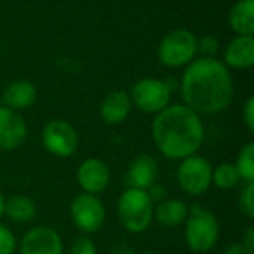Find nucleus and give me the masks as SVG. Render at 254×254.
Listing matches in <instances>:
<instances>
[{
	"instance_id": "9",
	"label": "nucleus",
	"mask_w": 254,
	"mask_h": 254,
	"mask_svg": "<svg viewBox=\"0 0 254 254\" xmlns=\"http://www.w3.org/2000/svg\"><path fill=\"white\" fill-rule=\"evenodd\" d=\"M42 143L49 153L60 159H68L78 148V134L66 120H51L42 129Z\"/></svg>"
},
{
	"instance_id": "31",
	"label": "nucleus",
	"mask_w": 254,
	"mask_h": 254,
	"mask_svg": "<svg viewBox=\"0 0 254 254\" xmlns=\"http://www.w3.org/2000/svg\"><path fill=\"white\" fill-rule=\"evenodd\" d=\"M4 207H5V198H4V195L0 193V219L4 216Z\"/></svg>"
},
{
	"instance_id": "29",
	"label": "nucleus",
	"mask_w": 254,
	"mask_h": 254,
	"mask_svg": "<svg viewBox=\"0 0 254 254\" xmlns=\"http://www.w3.org/2000/svg\"><path fill=\"white\" fill-rule=\"evenodd\" d=\"M225 254H251V253L242 246V242H235V244H230V246L226 247Z\"/></svg>"
},
{
	"instance_id": "3",
	"label": "nucleus",
	"mask_w": 254,
	"mask_h": 254,
	"mask_svg": "<svg viewBox=\"0 0 254 254\" xmlns=\"http://www.w3.org/2000/svg\"><path fill=\"white\" fill-rule=\"evenodd\" d=\"M153 207L155 204L146 190L127 188L119 198L117 214L127 232L143 233L153 223Z\"/></svg>"
},
{
	"instance_id": "27",
	"label": "nucleus",
	"mask_w": 254,
	"mask_h": 254,
	"mask_svg": "<svg viewBox=\"0 0 254 254\" xmlns=\"http://www.w3.org/2000/svg\"><path fill=\"white\" fill-rule=\"evenodd\" d=\"M146 191H148L153 204H155V202L159 204V202H162L164 198H166V188H164L162 185H152Z\"/></svg>"
},
{
	"instance_id": "2",
	"label": "nucleus",
	"mask_w": 254,
	"mask_h": 254,
	"mask_svg": "<svg viewBox=\"0 0 254 254\" xmlns=\"http://www.w3.org/2000/svg\"><path fill=\"white\" fill-rule=\"evenodd\" d=\"M152 138L166 159L183 160L200 150L205 138L200 115L185 105H167L155 113Z\"/></svg>"
},
{
	"instance_id": "22",
	"label": "nucleus",
	"mask_w": 254,
	"mask_h": 254,
	"mask_svg": "<svg viewBox=\"0 0 254 254\" xmlns=\"http://www.w3.org/2000/svg\"><path fill=\"white\" fill-rule=\"evenodd\" d=\"M239 207L246 214V218H254V183H246L239 198Z\"/></svg>"
},
{
	"instance_id": "13",
	"label": "nucleus",
	"mask_w": 254,
	"mask_h": 254,
	"mask_svg": "<svg viewBox=\"0 0 254 254\" xmlns=\"http://www.w3.org/2000/svg\"><path fill=\"white\" fill-rule=\"evenodd\" d=\"M159 176V164L148 153H141L131 162L127 169V183L129 188L138 190H148L152 185H155Z\"/></svg>"
},
{
	"instance_id": "30",
	"label": "nucleus",
	"mask_w": 254,
	"mask_h": 254,
	"mask_svg": "<svg viewBox=\"0 0 254 254\" xmlns=\"http://www.w3.org/2000/svg\"><path fill=\"white\" fill-rule=\"evenodd\" d=\"M112 254H132V251L129 249V247H126V246H119V247H115V249H113Z\"/></svg>"
},
{
	"instance_id": "15",
	"label": "nucleus",
	"mask_w": 254,
	"mask_h": 254,
	"mask_svg": "<svg viewBox=\"0 0 254 254\" xmlns=\"http://www.w3.org/2000/svg\"><path fill=\"white\" fill-rule=\"evenodd\" d=\"M131 112V98L124 91H112L103 98L99 115L108 126L122 124Z\"/></svg>"
},
{
	"instance_id": "17",
	"label": "nucleus",
	"mask_w": 254,
	"mask_h": 254,
	"mask_svg": "<svg viewBox=\"0 0 254 254\" xmlns=\"http://www.w3.org/2000/svg\"><path fill=\"white\" fill-rule=\"evenodd\" d=\"M188 205L180 198H164L162 202L153 207V219L166 228H174L185 223L188 218Z\"/></svg>"
},
{
	"instance_id": "11",
	"label": "nucleus",
	"mask_w": 254,
	"mask_h": 254,
	"mask_svg": "<svg viewBox=\"0 0 254 254\" xmlns=\"http://www.w3.org/2000/svg\"><path fill=\"white\" fill-rule=\"evenodd\" d=\"M28 134L25 119L18 112L0 105V150L11 152L21 146Z\"/></svg>"
},
{
	"instance_id": "19",
	"label": "nucleus",
	"mask_w": 254,
	"mask_h": 254,
	"mask_svg": "<svg viewBox=\"0 0 254 254\" xmlns=\"http://www.w3.org/2000/svg\"><path fill=\"white\" fill-rule=\"evenodd\" d=\"M35 202L26 195H12L5 200L4 214L14 223H28L35 218Z\"/></svg>"
},
{
	"instance_id": "26",
	"label": "nucleus",
	"mask_w": 254,
	"mask_h": 254,
	"mask_svg": "<svg viewBox=\"0 0 254 254\" xmlns=\"http://www.w3.org/2000/svg\"><path fill=\"white\" fill-rule=\"evenodd\" d=\"M244 122H246L247 131L253 134L254 132V98H249L244 106Z\"/></svg>"
},
{
	"instance_id": "12",
	"label": "nucleus",
	"mask_w": 254,
	"mask_h": 254,
	"mask_svg": "<svg viewBox=\"0 0 254 254\" xmlns=\"http://www.w3.org/2000/svg\"><path fill=\"white\" fill-rule=\"evenodd\" d=\"M77 181L84 193L98 195L106 190L110 183V169L103 160L87 159L78 166Z\"/></svg>"
},
{
	"instance_id": "4",
	"label": "nucleus",
	"mask_w": 254,
	"mask_h": 254,
	"mask_svg": "<svg viewBox=\"0 0 254 254\" xmlns=\"http://www.w3.org/2000/svg\"><path fill=\"white\" fill-rule=\"evenodd\" d=\"M219 240V223L211 211L191 205L185 219V242L193 253H209Z\"/></svg>"
},
{
	"instance_id": "6",
	"label": "nucleus",
	"mask_w": 254,
	"mask_h": 254,
	"mask_svg": "<svg viewBox=\"0 0 254 254\" xmlns=\"http://www.w3.org/2000/svg\"><path fill=\"white\" fill-rule=\"evenodd\" d=\"M178 183L185 193L191 197L204 195L212 185V167L207 159L200 155H190L178 166Z\"/></svg>"
},
{
	"instance_id": "5",
	"label": "nucleus",
	"mask_w": 254,
	"mask_h": 254,
	"mask_svg": "<svg viewBox=\"0 0 254 254\" xmlns=\"http://www.w3.org/2000/svg\"><path fill=\"white\" fill-rule=\"evenodd\" d=\"M159 61L169 68L187 66L197 56V37L185 28L169 32L159 44Z\"/></svg>"
},
{
	"instance_id": "28",
	"label": "nucleus",
	"mask_w": 254,
	"mask_h": 254,
	"mask_svg": "<svg viewBox=\"0 0 254 254\" xmlns=\"http://www.w3.org/2000/svg\"><path fill=\"white\" fill-rule=\"evenodd\" d=\"M242 246L249 251L251 254H254V226H249L244 233V240H242Z\"/></svg>"
},
{
	"instance_id": "14",
	"label": "nucleus",
	"mask_w": 254,
	"mask_h": 254,
	"mask_svg": "<svg viewBox=\"0 0 254 254\" xmlns=\"http://www.w3.org/2000/svg\"><path fill=\"white\" fill-rule=\"evenodd\" d=\"M254 64V37L237 35L225 49V66L233 70H247Z\"/></svg>"
},
{
	"instance_id": "25",
	"label": "nucleus",
	"mask_w": 254,
	"mask_h": 254,
	"mask_svg": "<svg viewBox=\"0 0 254 254\" xmlns=\"http://www.w3.org/2000/svg\"><path fill=\"white\" fill-rule=\"evenodd\" d=\"M70 254H98V251H96L94 242L87 235H82L71 244Z\"/></svg>"
},
{
	"instance_id": "21",
	"label": "nucleus",
	"mask_w": 254,
	"mask_h": 254,
	"mask_svg": "<svg viewBox=\"0 0 254 254\" xmlns=\"http://www.w3.org/2000/svg\"><path fill=\"white\" fill-rule=\"evenodd\" d=\"M235 169L240 180H244L246 183H254V143H247L240 150L235 162Z\"/></svg>"
},
{
	"instance_id": "8",
	"label": "nucleus",
	"mask_w": 254,
	"mask_h": 254,
	"mask_svg": "<svg viewBox=\"0 0 254 254\" xmlns=\"http://www.w3.org/2000/svg\"><path fill=\"white\" fill-rule=\"evenodd\" d=\"M171 94L167 84L159 78H143L136 82L131 91V105L145 113H159L171 103Z\"/></svg>"
},
{
	"instance_id": "18",
	"label": "nucleus",
	"mask_w": 254,
	"mask_h": 254,
	"mask_svg": "<svg viewBox=\"0 0 254 254\" xmlns=\"http://www.w3.org/2000/svg\"><path fill=\"white\" fill-rule=\"evenodd\" d=\"M228 23L237 35H254V0H239L228 14Z\"/></svg>"
},
{
	"instance_id": "23",
	"label": "nucleus",
	"mask_w": 254,
	"mask_h": 254,
	"mask_svg": "<svg viewBox=\"0 0 254 254\" xmlns=\"http://www.w3.org/2000/svg\"><path fill=\"white\" fill-rule=\"evenodd\" d=\"M218 51L219 42L214 35H204L197 39V54H200V58H214Z\"/></svg>"
},
{
	"instance_id": "20",
	"label": "nucleus",
	"mask_w": 254,
	"mask_h": 254,
	"mask_svg": "<svg viewBox=\"0 0 254 254\" xmlns=\"http://www.w3.org/2000/svg\"><path fill=\"white\" fill-rule=\"evenodd\" d=\"M240 176L235 169V164L221 162L214 171H212V183L219 190H232L239 185Z\"/></svg>"
},
{
	"instance_id": "10",
	"label": "nucleus",
	"mask_w": 254,
	"mask_h": 254,
	"mask_svg": "<svg viewBox=\"0 0 254 254\" xmlns=\"http://www.w3.org/2000/svg\"><path fill=\"white\" fill-rule=\"evenodd\" d=\"M19 254H63V239L51 226H33L23 235Z\"/></svg>"
},
{
	"instance_id": "32",
	"label": "nucleus",
	"mask_w": 254,
	"mask_h": 254,
	"mask_svg": "<svg viewBox=\"0 0 254 254\" xmlns=\"http://www.w3.org/2000/svg\"><path fill=\"white\" fill-rule=\"evenodd\" d=\"M141 254H160V253H153V251H146V253H141Z\"/></svg>"
},
{
	"instance_id": "16",
	"label": "nucleus",
	"mask_w": 254,
	"mask_h": 254,
	"mask_svg": "<svg viewBox=\"0 0 254 254\" xmlns=\"http://www.w3.org/2000/svg\"><path fill=\"white\" fill-rule=\"evenodd\" d=\"M37 101V87L28 80H16L11 82L7 87L4 89L2 94V106L19 112V110H26Z\"/></svg>"
},
{
	"instance_id": "7",
	"label": "nucleus",
	"mask_w": 254,
	"mask_h": 254,
	"mask_svg": "<svg viewBox=\"0 0 254 254\" xmlns=\"http://www.w3.org/2000/svg\"><path fill=\"white\" fill-rule=\"evenodd\" d=\"M70 216L73 225L84 233H94L101 230L106 219V209L98 195L80 193L71 200Z\"/></svg>"
},
{
	"instance_id": "1",
	"label": "nucleus",
	"mask_w": 254,
	"mask_h": 254,
	"mask_svg": "<svg viewBox=\"0 0 254 254\" xmlns=\"http://www.w3.org/2000/svg\"><path fill=\"white\" fill-rule=\"evenodd\" d=\"M185 106L197 115H214L232 103L233 82L225 63L216 58H198L187 64L180 82Z\"/></svg>"
},
{
	"instance_id": "24",
	"label": "nucleus",
	"mask_w": 254,
	"mask_h": 254,
	"mask_svg": "<svg viewBox=\"0 0 254 254\" xmlns=\"http://www.w3.org/2000/svg\"><path fill=\"white\" fill-rule=\"evenodd\" d=\"M18 249V240L7 226L0 225V254H14Z\"/></svg>"
}]
</instances>
